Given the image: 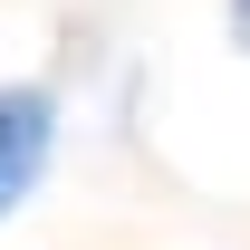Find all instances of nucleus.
Returning a JSON list of instances; mask_svg holds the SVG:
<instances>
[{
	"mask_svg": "<svg viewBox=\"0 0 250 250\" xmlns=\"http://www.w3.org/2000/svg\"><path fill=\"white\" fill-rule=\"evenodd\" d=\"M48 154H58V96L48 87H0V221L39 192Z\"/></svg>",
	"mask_w": 250,
	"mask_h": 250,
	"instance_id": "obj_1",
	"label": "nucleus"
},
{
	"mask_svg": "<svg viewBox=\"0 0 250 250\" xmlns=\"http://www.w3.org/2000/svg\"><path fill=\"white\" fill-rule=\"evenodd\" d=\"M231 39H241V48H250V0H231Z\"/></svg>",
	"mask_w": 250,
	"mask_h": 250,
	"instance_id": "obj_2",
	"label": "nucleus"
}]
</instances>
